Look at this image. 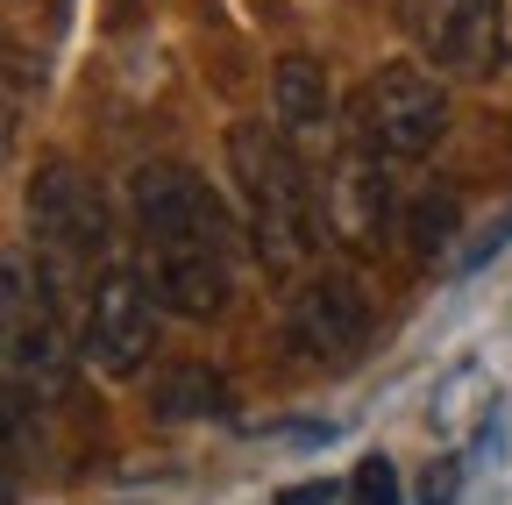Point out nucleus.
<instances>
[{
    "label": "nucleus",
    "mask_w": 512,
    "mask_h": 505,
    "mask_svg": "<svg viewBox=\"0 0 512 505\" xmlns=\"http://www.w3.org/2000/svg\"><path fill=\"white\" fill-rule=\"evenodd\" d=\"M22 392H0V505L15 498V420H22Z\"/></svg>",
    "instance_id": "nucleus-15"
},
{
    "label": "nucleus",
    "mask_w": 512,
    "mask_h": 505,
    "mask_svg": "<svg viewBox=\"0 0 512 505\" xmlns=\"http://www.w3.org/2000/svg\"><path fill=\"white\" fill-rule=\"evenodd\" d=\"M448 129V86L420 65H377L363 100H356V143L377 150L384 164H413L441 143Z\"/></svg>",
    "instance_id": "nucleus-6"
},
{
    "label": "nucleus",
    "mask_w": 512,
    "mask_h": 505,
    "mask_svg": "<svg viewBox=\"0 0 512 505\" xmlns=\"http://www.w3.org/2000/svg\"><path fill=\"white\" fill-rule=\"evenodd\" d=\"M22 221H29V249H36V264L50 271V285L64 292V306H72V321H79V306L93 292V278L114 264V221H107V193L79 171V164H36L29 178V193H22Z\"/></svg>",
    "instance_id": "nucleus-4"
},
{
    "label": "nucleus",
    "mask_w": 512,
    "mask_h": 505,
    "mask_svg": "<svg viewBox=\"0 0 512 505\" xmlns=\"http://www.w3.org/2000/svg\"><path fill=\"white\" fill-rule=\"evenodd\" d=\"M427 50L456 79H491L505 65V0H434Z\"/></svg>",
    "instance_id": "nucleus-9"
},
{
    "label": "nucleus",
    "mask_w": 512,
    "mask_h": 505,
    "mask_svg": "<svg viewBox=\"0 0 512 505\" xmlns=\"http://www.w3.org/2000/svg\"><path fill=\"white\" fill-rule=\"evenodd\" d=\"M228 171H235V193L249 207V249L271 278H292L313 249L320 207H313V185L306 164L292 150V136L278 121H235L228 129Z\"/></svg>",
    "instance_id": "nucleus-2"
},
{
    "label": "nucleus",
    "mask_w": 512,
    "mask_h": 505,
    "mask_svg": "<svg viewBox=\"0 0 512 505\" xmlns=\"http://www.w3.org/2000/svg\"><path fill=\"white\" fill-rule=\"evenodd\" d=\"M157 285L143 278V264H107L79 306V356L100 370V377H136L150 356H157Z\"/></svg>",
    "instance_id": "nucleus-5"
},
{
    "label": "nucleus",
    "mask_w": 512,
    "mask_h": 505,
    "mask_svg": "<svg viewBox=\"0 0 512 505\" xmlns=\"http://www.w3.org/2000/svg\"><path fill=\"white\" fill-rule=\"evenodd\" d=\"M335 498H349V491H335L328 477H320V484H306V491H285L278 505H335Z\"/></svg>",
    "instance_id": "nucleus-17"
},
{
    "label": "nucleus",
    "mask_w": 512,
    "mask_h": 505,
    "mask_svg": "<svg viewBox=\"0 0 512 505\" xmlns=\"http://www.w3.org/2000/svg\"><path fill=\"white\" fill-rule=\"evenodd\" d=\"M448 235H456V193L441 185V193H420V207H413V249L434 257Z\"/></svg>",
    "instance_id": "nucleus-13"
},
{
    "label": "nucleus",
    "mask_w": 512,
    "mask_h": 505,
    "mask_svg": "<svg viewBox=\"0 0 512 505\" xmlns=\"http://www.w3.org/2000/svg\"><path fill=\"white\" fill-rule=\"evenodd\" d=\"M370 342V299L356 278L342 271H313L292 299H285V356L299 370H342L356 363Z\"/></svg>",
    "instance_id": "nucleus-7"
},
{
    "label": "nucleus",
    "mask_w": 512,
    "mask_h": 505,
    "mask_svg": "<svg viewBox=\"0 0 512 505\" xmlns=\"http://www.w3.org/2000/svg\"><path fill=\"white\" fill-rule=\"evenodd\" d=\"M320 214H328L335 242L349 249H384L399 235V193H392V164L377 150L349 143L328 171V193H320Z\"/></svg>",
    "instance_id": "nucleus-8"
},
{
    "label": "nucleus",
    "mask_w": 512,
    "mask_h": 505,
    "mask_svg": "<svg viewBox=\"0 0 512 505\" xmlns=\"http://www.w3.org/2000/svg\"><path fill=\"white\" fill-rule=\"evenodd\" d=\"M150 413L157 420H228L235 413V385L214 370V363H171L150 392Z\"/></svg>",
    "instance_id": "nucleus-11"
},
{
    "label": "nucleus",
    "mask_w": 512,
    "mask_h": 505,
    "mask_svg": "<svg viewBox=\"0 0 512 505\" xmlns=\"http://www.w3.org/2000/svg\"><path fill=\"white\" fill-rule=\"evenodd\" d=\"M456 484H463V463H434L420 484V505H456Z\"/></svg>",
    "instance_id": "nucleus-16"
},
{
    "label": "nucleus",
    "mask_w": 512,
    "mask_h": 505,
    "mask_svg": "<svg viewBox=\"0 0 512 505\" xmlns=\"http://www.w3.org/2000/svg\"><path fill=\"white\" fill-rule=\"evenodd\" d=\"M349 505H399V470L384 456H363L349 477Z\"/></svg>",
    "instance_id": "nucleus-14"
},
{
    "label": "nucleus",
    "mask_w": 512,
    "mask_h": 505,
    "mask_svg": "<svg viewBox=\"0 0 512 505\" xmlns=\"http://www.w3.org/2000/svg\"><path fill=\"white\" fill-rule=\"evenodd\" d=\"M128 207H136V235H143V278L157 285L164 313L214 321L235 299V264H242V228L228 200L192 164H136Z\"/></svg>",
    "instance_id": "nucleus-1"
},
{
    "label": "nucleus",
    "mask_w": 512,
    "mask_h": 505,
    "mask_svg": "<svg viewBox=\"0 0 512 505\" xmlns=\"http://www.w3.org/2000/svg\"><path fill=\"white\" fill-rule=\"evenodd\" d=\"M36 57L8 36V22H0V164L15 157V143H22V121H29V107H36Z\"/></svg>",
    "instance_id": "nucleus-12"
},
{
    "label": "nucleus",
    "mask_w": 512,
    "mask_h": 505,
    "mask_svg": "<svg viewBox=\"0 0 512 505\" xmlns=\"http://www.w3.org/2000/svg\"><path fill=\"white\" fill-rule=\"evenodd\" d=\"M271 100H278V129L285 136H320L335 114V93H328V72H320V57H278L271 72Z\"/></svg>",
    "instance_id": "nucleus-10"
},
{
    "label": "nucleus",
    "mask_w": 512,
    "mask_h": 505,
    "mask_svg": "<svg viewBox=\"0 0 512 505\" xmlns=\"http://www.w3.org/2000/svg\"><path fill=\"white\" fill-rule=\"evenodd\" d=\"M79 363V321L36 249H0V385L22 399H57L72 392Z\"/></svg>",
    "instance_id": "nucleus-3"
}]
</instances>
